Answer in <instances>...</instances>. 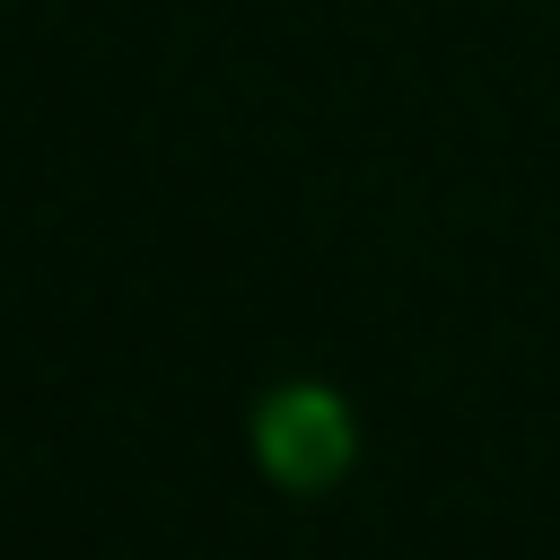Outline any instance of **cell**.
Listing matches in <instances>:
<instances>
[{"mask_svg":"<svg viewBox=\"0 0 560 560\" xmlns=\"http://www.w3.org/2000/svg\"><path fill=\"white\" fill-rule=\"evenodd\" d=\"M254 438H262V464H271L289 490H315V481H332V472L350 464V411H341L324 385L271 394L262 420H254Z\"/></svg>","mask_w":560,"mask_h":560,"instance_id":"1","label":"cell"}]
</instances>
